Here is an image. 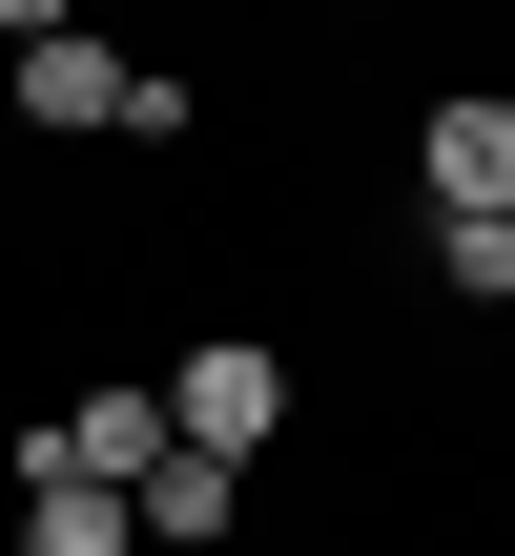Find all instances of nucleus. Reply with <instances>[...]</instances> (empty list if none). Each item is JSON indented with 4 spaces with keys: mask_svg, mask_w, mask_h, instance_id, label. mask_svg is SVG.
<instances>
[{
    "mask_svg": "<svg viewBox=\"0 0 515 556\" xmlns=\"http://www.w3.org/2000/svg\"><path fill=\"white\" fill-rule=\"evenodd\" d=\"M145 392H165V454H206V475H248V454L289 433V351H268V330H206V351L145 371Z\"/></svg>",
    "mask_w": 515,
    "mask_h": 556,
    "instance_id": "obj_1",
    "label": "nucleus"
},
{
    "mask_svg": "<svg viewBox=\"0 0 515 556\" xmlns=\"http://www.w3.org/2000/svg\"><path fill=\"white\" fill-rule=\"evenodd\" d=\"M413 186H434V227H475V206H515V103H495V83H454V103L413 124Z\"/></svg>",
    "mask_w": 515,
    "mask_h": 556,
    "instance_id": "obj_2",
    "label": "nucleus"
},
{
    "mask_svg": "<svg viewBox=\"0 0 515 556\" xmlns=\"http://www.w3.org/2000/svg\"><path fill=\"white\" fill-rule=\"evenodd\" d=\"M0 83H21V124H124V41H83V21H21Z\"/></svg>",
    "mask_w": 515,
    "mask_h": 556,
    "instance_id": "obj_3",
    "label": "nucleus"
},
{
    "mask_svg": "<svg viewBox=\"0 0 515 556\" xmlns=\"http://www.w3.org/2000/svg\"><path fill=\"white\" fill-rule=\"evenodd\" d=\"M227 516H248V475H206V454H145L124 475V556H227Z\"/></svg>",
    "mask_w": 515,
    "mask_h": 556,
    "instance_id": "obj_4",
    "label": "nucleus"
},
{
    "mask_svg": "<svg viewBox=\"0 0 515 556\" xmlns=\"http://www.w3.org/2000/svg\"><path fill=\"white\" fill-rule=\"evenodd\" d=\"M21 556H124V495H21Z\"/></svg>",
    "mask_w": 515,
    "mask_h": 556,
    "instance_id": "obj_5",
    "label": "nucleus"
},
{
    "mask_svg": "<svg viewBox=\"0 0 515 556\" xmlns=\"http://www.w3.org/2000/svg\"><path fill=\"white\" fill-rule=\"evenodd\" d=\"M434 268H454L475 309H515V206H475V227H434Z\"/></svg>",
    "mask_w": 515,
    "mask_h": 556,
    "instance_id": "obj_6",
    "label": "nucleus"
}]
</instances>
